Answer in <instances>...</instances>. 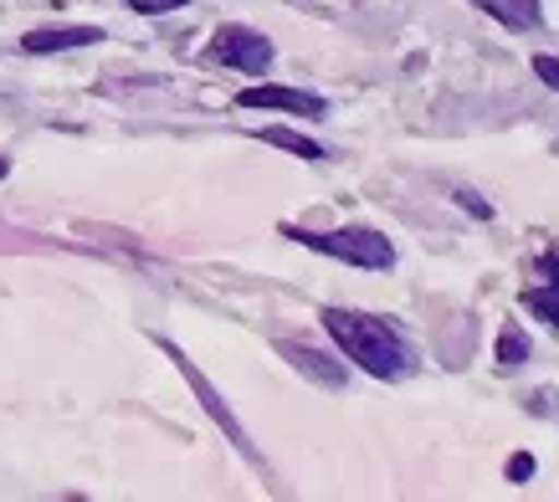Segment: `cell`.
Wrapping results in <instances>:
<instances>
[{
    "instance_id": "cell-1",
    "label": "cell",
    "mask_w": 559,
    "mask_h": 502,
    "mask_svg": "<svg viewBox=\"0 0 559 502\" xmlns=\"http://www.w3.org/2000/svg\"><path fill=\"white\" fill-rule=\"evenodd\" d=\"M323 328H329V338H334L365 374H374V380H406L411 364H416L406 349V338L395 334L385 319H374V313L323 308Z\"/></svg>"
},
{
    "instance_id": "cell-2",
    "label": "cell",
    "mask_w": 559,
    "mask_h": 502,
    "mask_svg": "<svg viewBox=\"0 0 559 502\" xmlns=\"http://www.w3.org/2000/svg\"><path fill=\"white\" fill-rule=\"evenodd\" d=\"M283 236H293L298 247L323 251L334 262H349V267L365 272H390L395 267V247L390 236L370 231V226H340V231H308V226H283Z\"/></svg>"
},
{
    "instance_id": "cell-3",
    "label": "cell",
    "mask_w": 559,
    "mask_h": 502,
    "mask_svg": "<svg viewBox=\"0 0 559 502\" xmlns=\"http://www.w3.org/2000/svg\"><path fill=\"white\" fill-rule=\"evenodd\" d=\"M205 57L221 62V68H237V72H267L272 41L262 32H252V26H221V32L211 36Z\"/></svg>"
},
{
    "instance_id": "cell-4",
    "label": "cell",
    "mask_w": 559,
    "mask_h": 502,
    "mask_svg": "<svg viewBox=\"0 0 559 502\" xmlns=\"http://www.w3.org/2000/svg\"><path fill=\"white\" fill-rule=\"evenodd\" d=\"M159 349L170 354V359H175V369H180V374H186L190 385H195V395H201V405H205V410H211V420H216L221 431L231 435V446H237V452L247 456V462H257V452H252V441H247V431H241V426H237V416H231V405H226V401H221V395H216V390H211V380H205L201 369L190 364V359H186V354H180V349H175V344H165V338H159Z\"/></svg>"
},
{
    "instance_id": "cell-5",
    "label": "cell",
    "mask_w": 559,
    "mask_h": 502,
    "mask_svg": "<svg viewBox=\"0 0 559 502\" xmlns=\"http://www.w3.org/2000/svg\"><path fill=\"white\" fill-rule=\"evenodd\" d=\"M241 108H272V113H304V118H329V103L319 93H304V87H247L241 93Z\"/></svg>"
},
{
    "instance_id": "cell-6",
    "label": "cell",
    "mask_w": 559,
    "mask_h": 502,
    "mask_svg": "<svg viewBox=\"0 0 559 502\" xmlns=\"http://www.w3.org/2000/svg\"><path fill=\"white\" fill-rule=\"evenodd\" d=\"M277 354H283V359H288L298 374H308L313 385H323V390H340L344 385V364H340V359H329L323 349H308V344H293V338H283V344H277Z\"/></svg>"
},
{
    "instance_id": "cell-7",
    "label": "cell",
    "mask_w": 559,
    "mask_h": 502,
    "mask_svg": "<svg viewBox=\"0 0 559 502\" xmlns=\"http://www.w3.org/2000/svg\"><path fill=\"white\" fill-rule=\"evenodd\" d=\"M93 41H103L98 26H41V32H26V36H21V51H32V57H41V51L93 47Z\"/></svg>"
},
{
    "instance_id": "cell-8",
    "label": "cell",
    "mask_w": 559,
    "mask_h": 502,
    "mask_svg": "<svg viewBox=\"0 0 559 502\" xmlns=\"http://www.w3.org/2000/svg\"><path fill=\"white\" fill-rule=\"evenodd\" d=\"M477 11H488L498 26H509V32H534L544 21V5L539 0H473Z\"/></svg>"
},
{
    "instance_id": "cell-9",
    "label": "cell",
    "mask_w": 559,
    "mask_h": 502,
    "mask_svg": "<svg viewBox=\"0 0 559 502\" xmlns=\"http://www.w3.org/2000/svg\"><path fill=\"white\" fill-rule=\"evenodd\" d=\"M262 144H272V150H288V154H298V159H323V144H313V139H304V134H293V129H262Z\"/></svg>"
},
{
    "instance_id": "cell-10",
    "label": "cell",
    "mask_w": 559,
    "mask_h": 502,
    "mask_svg": "<svg viewBox=\"0 0 559 502\" xmlns=\"http://www.w3.org/2000/svg\"><path fill=\"white\" fill-rule=\"evenodd\" d=\"M524 308L528 313H539L549 328H559V283H549V287H528L524 292Z\"/></svg>"
},
{
    "instance_id": "cell-11",
    "label": "cell",
    "mask_w": 559,
    "mask_h": 502,
    "mask_svg": "<svg viewBox=\"0 0 559 502\" xmlns=\"http://www.w3.org/2000/svg\"><path fill=\"white\" fill-rule=\"evenodd\" d=\"M524 359H528V334L509 323V328L498 334V364H503V369H519Z\"/></svg>"
},
{
    "instance_id": "cell-12",
    "label": "cell",
    "mask_w": 559,
    "mask_h": 502,
    "mask_svg": "<svg viewBox=\"0 0 559 502\" xmlns=\"http://www.w3.org/2000/svg\"><path fill=\"white\" fill-rule=\"evenodd\" d=\"M134 11H144V16H165V11H180V5H190V0H129Z\"/></svg>"
},
{
    "instance_id": "cell-13",
    "label": "cell",
    "mask_w": 559,
    "mask_h": 502,
    "mask_svg": "<svg viewBox=\"0 0 559 502\" xmlns=\"http://www.w3.org/2000/svg\"><path fill=\"white\" fill-rule=\"evenodd\" d=\"M528 477H534V456L528 452L509 456V482H528Z\"/></svg>"
},
{
    "instance_id": "cell-14",
    "label": "cell",
    "mask_w": 559,
    "mask_h": 502,
    "mask_svg": "<svg viewBox=\"0 0 559 502\" xmlns=\"http://www.w3.org/2000/svg\"><path fill=\"white\" fill-rule=\"evenodd\" d=\"M534 72H539L549 87H559V57H549V51H544V57H534Z\"/></svg>"
},
{
    "instance_id": "cell-15",
    "label": "cell",
    "mask_w": 559,
    "mask_h": 502,
    "mask_svg": "<svg viewBox=\"0 0 559 502\" xmlns=\"http://www.w3.org/2000/svg\"><path fill=\"white\" fill-rule=\"evenodd\" d=\"M457 205H462V211H473L477 220H488V216H492V205H488V201H477L473 190H457Z\"/></svg>"
},
{
    "instance_id": "cell-16",
    "label": "cell",
    "mask_w": 559,
    "mask_h": 502,
    "mask_svg": "<svg viewBox=\"0 0 559 502\" xmlns=\"http://www.w3.org/2000/svg\"><path fill=\"white\" fill-rule=\"evenodd\" d=\"M539 272H549V283H559V247L539 256Z\"/></svg>"
},
{
    "instance_id": "cell-17",
    "label": "cell",
    "mask_w": 559,
    "mask_h": 502,
    "mask_svg": "<svg viewBox=\"0 0 559 502\" xmlns=\"http://www.w3.org/2000/svg\"><path fill=\"white\" fill-rule=\"evenodd\" d=\"M5 175H11V159H0V180H5Z\"/></svg>"
}]
</instances>
